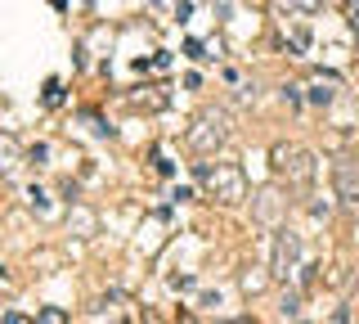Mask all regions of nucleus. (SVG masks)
Instances as JSON below:
<instances>
[{
    "label": "nucleus",
    "instance_id": "1",
    "mask_svg": "<svg viewBox=\"0 0 359 324\" xmlns=\"http://www.w3.org/2000/svg\"><path fill=\"white\" fill-rule=\"evenodd\" d=\"M198 176H202V185H207V194L216 198V203H224V207H233V203H243V198H247V176H243L238 162L198 167Z\"/></svg>",
    "mask_w": 359,
    "mask_h": 324
},
{
    "label": "nucleus",
    "instance_id": "2",
    "mask_svg": "<svg viewBox=\"0 0 359 324\" xmlns=\"http://www.w3.org/2000/svg\"><path fill=\"white\" fill-rule=\"evenodd\" d=\"M229 131H233V122H229V113H224V108H202V113L194 117V127H189V149L207 158V153L224 149Z\"/></svg>",
    "mask_w": 359,
    "mask_h": 324
},
{
    "label": "nucleus",
    "instance_id": "3",
    "mask_svg": "<svg viewBox=\"0 0 359 324\" xmlns=\"http://www.w3.org/2000/svg\"><path fill=\"white\" fill-rule=\"evenodd\" d=\"M269 158H274V171L283 176L287 185H297V189H306L314 181V171H319V167H314V153L301 149V144H274Z\"/></svg>",
    "mask_w": 359,
    "mask_h": 324
},
{
    "label": "nucleus",
    "instance_id": "4",
    "mask_svg": "<svg viewBox=\"0 0 359 324\" xmlns=\"http://www.w3.org/2000/svg\"><path fill=\"white\" fill-rule=\"evenodd\" d=\"M297 261H301V234L287 230V226H278V230H274V257H269V275H274V279H287V271H297Z\"/></svg>",
    "mask_w": 359,
    "mask_h": 324
},
{
    "label": "nucleus",
    "instance_id": "5",
    "mask_svg": "<svg viewBox=\"0 0 359 324\" xmlns=\"http://www.w3.org/2000/svg\"><path fill=\"white\" fill-rule=\"evenodd\" d=\"M332 181H337V194L346 198V203H359V158H341L332 167Z\"/></svg>",
    "mask_w": 359,
    "mask_h": 324
},
{
    "label": "nucleus",
    "instance_id": "6",
    "mask_svg": "<svg viewBox=\"0 0 359 324\" xmlns=\"http://www.w3.org/2000/svg\"><path fill=\"white\" fill-rule=\"evenodd\" d=\"M278 207H283V198H278L274 189H261V194H256V216H261L265 226H274V221H278Z\"/></svg>",
    "mask_w": 359,
    "mask_h": 324
},
{
    "label": "nucleus",
    "instance_id": "7",
    "mask_svg": "<svg viewBox=\"0 0 359 324\" xmlns=\"http://www.w3.org/2000/svg\"><path fill=\"white\" fill-rule=\"evenodd\" d=\"M332 99H337V77H314L310 104H332Z\"/></svg>",
    "mask_w": 359,
    "mask_h": 324
},
{
    "label": "nucleus",
    "instance_id": "8",
    "mask_svg": "<svg viewBox=\"0 0 359 324\" xmlns=\"http://www.w3.org/2000/svg\"><path fill=\"white\" fill-rule=\"evenodd\" d=\"M14 158H18V144L9 136H0V171H14V167H18Z\"/></svg>",
    "mask_w": 359,
    "mask_h": 324
},
{
    "label": "nucleus",
    "instance_id": "9",
    "mask_svg": "<svg viewBox=\"0 0 359 324\" xmlns=\"http://www.w3.org/2000/svg\"><path fill=\"white\" fill-rule=\"evenodd\" d=\"M283 316H287V320L301 316V293H283Z\"/></svg>",
    "mask_w": 359,
    "mask_h": 324
},
{
    "label": "nucleus",
    "instance_id": "10",
    "mask_svg": "<svg viewBox=\"0 0 359 324\" xmlns=\"http://www.w3.org/2000/svg\"><path fill=\"white\" fill-rule=\"evenodd\" d=\"M243 288H247V293H261V288H265V275H247Z\"/></svg>",
    "mask_w": 359,
    "mask_h": 324
}]
</instances>
